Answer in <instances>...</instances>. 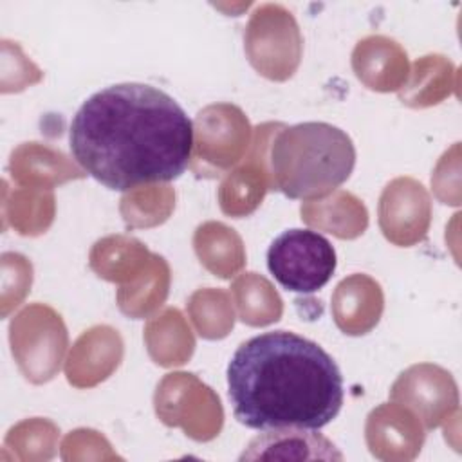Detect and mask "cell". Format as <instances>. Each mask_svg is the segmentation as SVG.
I'll return each instance as SVG.
<instances>
[{
    "mask_svg": "<svg viewBox=\"0 0 462 462\" xmlns=\"http://www.w3.org/2000/svg\"><path fill=\"white\" fill-rule=\"evenodd\" d=\"M76 162L114 191L179 179L193 152V123L164 90L117 83L94 92L69 128Z\"/></svg>",
    "mask_w": 462,
    "mask_h": 462,
    "instance_id": "6da1fadb",
    "label": "cell"
},
{
    "mask_svg": "<svg viewBox=\"0 0 462 462\" xmlns=\"http://www.w3.org/2000/svg\"><path fill=\"white\" fill-rule=\"evenodd\" d=\"M227 395L245 428L319 430L343 406V375L318 343L289 330L244 341L227 365Z\"/></svg>",
    "mask_w": 462,
    "mask_h": 462,
    "instance_id": "7a4b0ae2",
    "label": "cell"
},
{
    "mask_svg": "<svg viewBox=\"0 0 462 462\" xmlns=\"http://www.w3.org/2000/svg\"><path fill=\"white\" fill-rule=\"evenodd\" d=\"M278 188L291 199H316L341 186L356 164L350 137L328 123L285 128L271 150Z\"/></svg>",
    "mask_w": 462,
    "mask_h": 462,
    "instance_id": "3957f363",
    "label": "cell"
},
{
    "mask_svg": "<svg viewBox=\"0 0 462 462\" xmlns=\"http://www.w3.org/2000/svg\"><path fill=\"white\" fill-rule=\"evenodd\" d=\"M336 249L318 231L287 229L267 249V267L287 291L310 294L328 283L336 271Z\"/></svg>",
    "mask_w": 462,
    "mask_h": 462,
    "instance_id": "277c9868",
    "label": "cell"
},
{
    "mask_svg": "<svg viewBox=\"0 0 462 462\" xmlns=\"http://www.w3.org/2000/svg\"><path fill=\"white\" fill-rule=\"evenodd\" d=\"M238 460H343V453L318 430L278 428L254 437Z\"/></svg>",
    "mask_w": 462,
    "mask_h": 462,
    "instance_id": "5b68a950",
    "label": "cell"
}]
</instances>
